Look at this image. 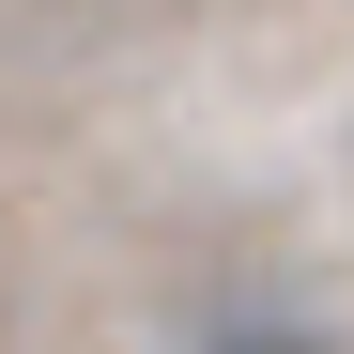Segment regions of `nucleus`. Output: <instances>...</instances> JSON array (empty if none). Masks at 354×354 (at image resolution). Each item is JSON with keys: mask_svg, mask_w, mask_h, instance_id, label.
Here are the masks:
<instances>
[{"mask_svg": "<svg viewBox=\"0 0 354 354\" xmlns=\"http://www.w3.org/2000/svg\"><path fill=\"white\" fill-rule=\"evenodd\" d=\"M169 354H324V324H308V308H277V292H231V308H201Z\"/></svg>", "mask_w": 354, "mask_h": 354, "instance_id": "1", "label": "nucleus"}]
</instances>
